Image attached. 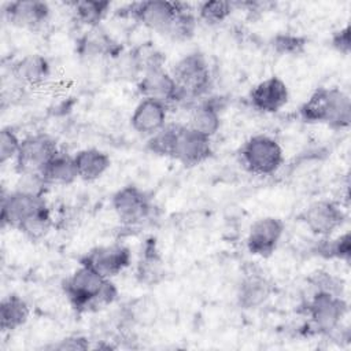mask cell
I'll return each mask as SVG.
<instances>
[{
    "instance_id": "obj_16",
    "label": "cell",
    "mask_w": 351,
    "mask_h": 351,
    "mask_svg": "<svg viewBox=\"0 0 351 351\" xmlns=\"http://www.w3.org/2000/svg\"><path fill=\"white\" fill-rule=\"evenodd\" d=\"M3 14L12 26L36 30L48 21L51 10L47 3L40 0H16L7 3Z\"/></svg>"
},
{
    "instance_id": "obj_5",
    "label": "cell",
    "mask_w": 351,
    "mask_h": 351,
    "mask_svg": "<svg viewBox=\"0 0 351 351\" xmlns=\"http://www.w3.org/2000/svg\"><path fill=\"white\" fill-rule=\"evenodd\" d=\"M347 310L348 304L343 296L324 291H314L306 303L308 325L315 333L321 335L335 333L340 328Z\"/></svg>"
},
{
    "instance_id": "obj_19",
    "label": "cell",
    "mask_w": 351,
    "mask_h": 351,
    "mask_svg": "<svg viewBox=\"0 0 351 351\" xmlns=\"http://www.w3.org/2000/svg\"><path fill=\"white\" fill-rule=\"evenodd\" d=\"M221 108H223L222 97L204 99L192 108L186 126L211 138L221 126Z\"/></svg>"
},
{
    "instance_id": "obj_30",
    "label": "cell",
    "mask_w": 351,
    "mask_h": 351,
    "mask_svg": "<svg viewBox=\"0 0 351 351\" xmlns=\"http://www.w3.org/2000/svg\"><path fill=\"white\" fill-rule=\"evenodd\" d=\"M234 3L226 0H207L197 5V15L208 25L223 22L233 11Z\"/></svg>"
},
{
    "instance_id": "obj_4",
    "label": "cell",
    "mask_w": 351,
    "mask_h": 351,
    "mask_svg": "<svg viewBox=\"0 0 351 351\" xmlns=\"http://www.w3.org/2000/svg\"><path fill=\"white\" fill-rule=\"evenodd\" d=\"M185 100L200 99L208 93L211 86V71L202 52H189L176 62L170 71Z\"/></svg>"
},
{
    "instance_id": "obj_33",
    "label": "cell",
    "mask_w": 351,
    "mask_h": 351,
    "mask_svg": "<svg viewBox=\"0 0 351 351\" xmlns=\"http://www.w3.org/2000/svg\"><path fill=\"white\" fill-rule=\"evenodd\" d=\"M21 138L12 128H3L0 132V163L4 165L8 160L16 158L21 147Z\"/></svg>"
},
{
    "instance_id": "obj_12",
    "label": "cell",
    "mask_w": 351,
    "mask_h": 351,
    "mask_svg": "<svg viewBox=\"0 0 351 351\" xmlns=\"http://www.w3.org/2000/svg\"><path fill=\"white\" fill-rule=\"evenodd\" d=\"M302 221L313 234L329 237L344 223L346 214L332 200H317L304 208Z\"/></svg>"
},
{
    "instance_id": "obj_25",
    "label": "cell",
    "mask_w": 351,
    "mask_h": 351,
    "mask_svg": "<svg viewBox=\"0 0 351 351\" xmlns=\"http://www.w3.org/2000/svg\"><path fill=\"white\" fill-rule=\"evenodd\" d=\"M77 44L78 53L88 59L114 53L115 48V43L111 40V37L99 30V27H93L86 32Z\"/></svg>"
},
{
    "instance_id": "obj_14",
    "label": "cell",
    "mask_w": 351,
    "mask_h": 351,
    "mask_svg": "<svg viewBox=\"0 0 351 351\" xmlns=\"http://www.w3.org/2000/svg\"><path fill=\"white\" fill-rule=\"evenodd\" d=\"M284 222L277 217H262L252 222L247 236V248L252 255L269 258L284 234Z\"/></svg>"
},
{
    "instance_id": "obj_7",
    "label": "cell",
    "mask_w": 351,
    "mask_h": 351,
    "mask_svg": "<svg viewBox=\"0 0 351 351\" xmlns=\"http://www.w3.org/2000/svg\"><path fill=\"white\" fill-rule=\"evenodd\" d=\"M49 208L41 193L15 189L1 197L0 219L3 226L19 229L33 215Z\"/></svg>"
},
{
    "instance_id": "obj_10",
    "label": "cell",
    "mask_w": 351,
    "mask_h": 351,
    "mask_svg": "<svg viewBox=\"0 0 351 351\" xmlns=\"http://www.w3.org/2000/svg\"><path fill=\"white\" fill-rule=\"evenodd\" d=\"M132 263V252L122 244L99 245L89 250L80 259V265L88 266L106 278H111Z\"/></svg>"
},
{
    "instance_id": "obj_15",
    "label": "cell",
    "mask_w": 351,
    "mask_h": 351,
    "mask_svg": "<svg viewBox=\"0 0 351 351\" xmlns=\"http://www.w3.org/2000/svg\"><path fill=\"white\" fill-rule=\"evenodd\" d=\"M289 100L287 84L277 75L258 82L250 92L251 106L265 114H274L284 108Z\"/></svg>"
},
{
    "instance_id": "obj_22",
    "label": "cell",
    "mask_w": 351,
    "mask_h": 351,
    "mask_svg": "<svg viewBox=\"0 0 351 351\" xmlns=\"http://www.w3.org/2000/svg\"><path fill=\"white\" fill-rule=\"evenodd\" d=\"M136 277L141 284L145 285H155L165 277L163 259L154 239L147 240L143 247L141 256L136 267Z\"/></svg>"
},
{
    "instance_id": "obj_34",
    "label": "cell",
    "mask_w": 351,
    "mask_h": 351,
    "mask_svg": "<svg viewBox=\"0 0 351 351\" xmlns=\"http://www.w3.org/2000/svg\"><path fill=\"white\" fill-rule=\"evenodd\" d=\"M156 315V304L148 298H141L130 304L128 310V318L138 324H147L152 321Z\"/></svg>"
},
{
    "instance_id": "obj_28",
    "label": "cell",
    "mask_w": 351,
    "mask_h": 351,
    "mask_svg": "<svg viewBox=\"0 0 351 351\" xmlns=\"http://www.w3.org/2000/svg\"><path fill=\"white\" fill-rule=\"evenodd\" d=\"M180 126V123H166L162 129L148 137L147 149L154 155L171 158Z\"/></svg>"
},
{
    "instance_id": "obj_20",
    "label": "cell",
    "mask_w": 351,
    "mask_h": 351,
    "mask_svg": "<svg viewBox=\"0 0 351 351\" xmlns=\"http://www.w3.org/2000/svg\"><path fill=\"white\" fill-rule=\"evenodd\" d=\"M41 180L44 184L48 185H70L78 178L74 155H69L67 152L58 151L49 162L44 166V169L40 173Z\"/></svg>"
},
{
    "instance_id": "obj_17",
    "label": "cell",
    "mask_w": 351,
    "mask_h": 351,
    "mask_svg": "<svg viewBox=\"0 0 351 351\" xmlns=\"http://www.w3.org/2000/svg\"><path fill=\"white\" fill-rule=\"evenodd\" d=\"M273 293L271 281L258 269L247 270L237 287L236 299L241 308L252 310L262 306Z\"/></svg>"
},
{
    "instance_id": "obj_29",
    "label": "cell",
    "mask_w": 351,
    "mask_h": 351,
    "mask_svg": "<svg viewBox=\"0 0 351 351\" xmlns=\"http://www.w3.org/2000/svg\"><path fill=\"white\" fill-rule=\"evenodd\" d=\"M195 30H196V16L189 10L188 4L182 3V7L178 11L177 16L174 18L166 37L174 41H186L193 37Z\"/></svg>"
},
{
    "instance_id": "obj_6",
    "label": "cell",
    "mask_w": 351,
    "mask_h": 351,
    "mask_svg": "<svg viewBox=\"0 0 351 351\" xmlns=\"http://www.w3.org/2000/svg\"><path fill=\"white\" fill-rule=\"evenodd\" d=\"M59 151L56 140L47 133H34L21 141L16 154L15 170L19 176L40 174L49 159Z\"/></svg>"
},
{
    "instance_id": "obj_23",
    "label": "cell",
    "mask_w": 351,
    "mask_h": 351,
    "mask_svg": "<svg viewBox=\"0 0 351 351\" xmlns=\"http://www.w3.org/2000/svg\"><path fill=\"white\" fill-rule=\"evenodd\" d=\"M30 315V308L26 300L16 295L10 293L0 302V328L3 332H12L26 324Z\"/></svg>"
},
{
    "instance_id": "obj_8",
    "label": "cell",
    "mask_w": 351,
    "mask_h": 351,
    "mask_svg": "<svg viewBox=\"0 0 351 351\" xmlns=\"http://www.w3.org/2000/svg\"><path fill=\"white\" fill-rule=\"evenodd\" d=\"M111 206L118 219L129 226L138 225L148 219L154 208L149 195L133 184L118 189L112 195Z\"/></svg>"
},
{
    "instance_id": "obj_11",
    "label": "cell",
    "mask_w": 351,
    "mask_h": 351,
    "mask_svg": "<svg viewBox=\"0 0 351 351\" xmlns=\"http://www.w3.org/2000/svg\"><path fill=\"white\" fill-rule=\"evenodd\" d=\"M137 90L143 99H155L165 103L167 107L185 101V96L174 78L169 71L163 70V67L143 73L137 84Z\"/></svg>"
},
{
    "instance_id": "obj_1",
    "label": "cell",
    "mask_w": 351,
    "mask_h": 351,
    "mask_svg": "<svg viewBox=\"0 0 351 351\" xmlns=\"http://www.w3.org/2000/svg\"><path fill=\"white\" fill-rule=\"evenodd\" d=\"M63 292L78 313H93L112 304L118 289L111 278H106L88 266L80 265L64 281Z\"/></svg>"
},
{
    "instance_id": "obj_18",
    "label": "cell",
    "mask_w": 351,
    "mask_h": 351,
    "mask_svg": "<svg viewBox=\"0 0 351 351\" xmlns=\"http://www.w3.org/2000/svg\"><path fill=\"white\" fill-rule=\"evenodd\" d=\"M169 107L155 99H141L132 117V128L144 136H152L166 125Z\"/></svg>"
},
{
    "instance_id": "obj_32",
    "label": "cell",
    "mask_w": 351,
    "mask_h": 351,
    "mask_svg": "<svg viewBox=\"0 0 351 351\" xmlns=\"http://www.w3.org/2000/svg\"><path fill=\"white\" fill-rule=\"evenodd\" d=\"M51 225H52L51 210L47 208V210L33 215L32 218H29L26 222H23L18 230L21 233H23L27 239L34 241V240L43 239L51 229Z\"/></svg>"
},
{
    "instance_id": "obj_36",
    "label": "cell",
    "mask_w": 351,
    "mask_h": 351,
    "mask_svg": "<svg viewBox=\"0 0 351 351\" xmlns=\"http://www.w3.org/2000/svg\"><path fill=\"white\" fill-rule=\"evenodd\" d=\"M56 350H88L90 348L89 341L84 336H70L60 340L58 344L53 346Z\"/></svg>"
},
{
    "instance_id": "obj_24",
    "label": "cell",
    "mask_w": 351,
    "mask_h": 351,
    "mask_svg": "<svg viewBox=\"0 0 351 351\" xmlns=\"http://www.w3.org/2000/svg\"><path fill=\"white\" fill-rule=\"evenodd\" d=\"M18 81L27 85H38L44 82L51 74V64L47 58L38 53L27 55L19 59L12 69Z\"/></svg>"
},
{
    "instance_id": "obj_3",
    "label": "cell",
    "mask_w": 351,
    "mask_h": 351,
    "mask_svg": "<svg viewBox=\"0 0 351 351\" xmlns=\"http://www.w3.org/2000/svg\"><path fill=\"white\" fill-rule=\"evenodd\" d=\"M243 167L255 176H271L284 163V151L280 143L267 134H255L247 138L239 151Z\"/></svg>"
},
{
    "instance_id": "obj_31",
    "label": "cell",
    "mask_w": 351,
    "mask_h": 351,
    "mask_svg": "<svg viewBox=\"0 0 351 351\" xmlns=\"http://www.w3.org/2000/svg\"><path fill=\"white\" fill-rule=\"evenodd\" d=\"M274 52L284 56H299L306 51L307 38L292 33H278L271 38Z\"/></svg>"
},
{
    "instance_id": "obj_21",
    "label": "cell",
    "mask_w": 351,
    "mask_h": 351,
    "mask_svg": "<svg viewBox=\"0 0 351 351\" xmlns=\"http://www.w3.org/2000/svg\"><path fill=\"white\" fill-rule=\"evenodd\" d=\"M74 162L78 178L84 181L99 180L111 166L110 156L99 148H84L75 152Z\"/></svg>"
},
{
    "instance_id": "obj_2",
    "label": "cell",
    "mask_w": 351,
    "mask_h": 351,
    "mask_svg": "<svg viewBox=\"0 0 351 351\" xmlns=\"http://www.w3.org/2000/svg\"><path fill=\"white\" fill-rule=\"evenodd\" d=\"M307 123H324L332 129H346L351 123V99L340 88H317L299 107Z\"/></svg>"
},
{
    "instance_id": "obj_35",
    "label": "cell",
    "mask_w": 351,
    "mask_h": 351,
    "mask_svg": "<svg viewBox=\"0 0 351 351\" xmlns=\"http://www.w3.org/2000/svg\"><path fill=\"white\" fill-rule=\"evenodd\" d=\"M330 45L335 51L340 52L344 56H348L351 52V29L350 25H346L330 36Z\"/></svg>"
},
{
    "instance_id": "obj_9",
    "label": "cell",
    "mask_w": 351,
    "mask_h": 351,
    "mask_svg": "<svg viewBox=\"0 0 351 351\" xmlns=\"http://www.w3.org/2000/svg\"><path fill=\"white\" fill-rule=\"evenodd\" d=\"M181 7L182 3L178 1L147 0L132 4L128 14L138 21L143 26L166 37Z\"/></svg>"
},
{
    "instance_id": "obj_27",
    "label": "cell",
    "mask_w": 351,
    "mask_h": 351,
    "mask_svg": "<svg viewBox=\"0 0 351 351\" xmlns=\"http://www.w3.org/2000/svg\"><path fill=\"white\" fill-rule=\"evenodd\" d=\"M74 14L78 22L88 26L89 29L99 27L100 22L106 18L111 3L106 0H84L73 4Z\"/></svg>"
},
{
    "instance_id": "obj_26",
    "label": "cell",
    "mask_w": 351,
    "mask_h": 351,
    "mask_svg": "<svg viewBox=\"0 0 351 351\" xmlns=\"http://www.w3.org/2000/svg\"><path fill=\"white\" fill-rule=\"evenodd\" d=\"M314 252H317V255H319L322 258L339 259L348 265L350 259H351V234H350V232H346V233L337 236L336 239L322 237L315 244Z\"/></svg>"
},
{
    "instance_id": "obj_13",
    "label": "cell",
    "mask_w": 351,
    "mask_h": 351,
    "mask_svg": "<svg viewBox=\"0 0 351 351\" xmlns=\"http://www.w3.org/2000/svg\"><path fill=\"white\" fill-rule=\"evenodd\" d=\"M213 155L211 138L197 133L186 125H181L171 158L182 166L193 167L202 165Z\"/></svg>"
}]
</instances>
